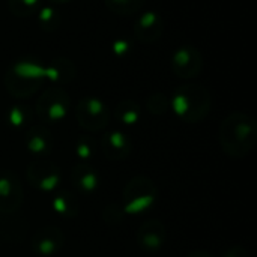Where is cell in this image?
I'll use <instances>...</instances> for the list:
<instances>
[{"label":"cell","mask_w":257,"mask_h":257,"mask_svg":"<svg viewBox=\"0 0 257 257\" xmlns=\"http://www.w3.org/2000/svg\"><path fill=\"white\" fill-rule=\"evenodd\" d=\"M45 80V65L35 57H21L5 74V87L14 96H30Z\"/></svg>","instance_id":"6da1fadb"},{"label":"cell","mask_w":257,"mask_h":257,"mask_svg":"<svg viewBox=\"0 0 257 257\" xmlns=\"http://www.w3.org/2000/svg\"><path fill=\"white\" fill-rule=\"evenodd\" d=\"M172 102L181 117L187 120H197L209 110L211 96L200 84H184L176 89Z\"/></svg>","instance_id":"7a4b0ae2"},{"label":"cell","mask_w":257,"mask_h":257,"mask_svg":"<svg viewBox=\"0 0 257 257\" xmlns=\"http://www.w3.org/2000/svg\"><path fill=\"white\" fill-rule=\"evenodd\" d=\"M172 71L176 77L190 80L197 77L203 69V56L199 48L191 44L178 47L170 59Z\"/></svg>","instance_id":"3957f363"},{"label":"cell","mask_w":257,"mask_h":257,"mask_svg":"<svg viewBox=\"0 0 257 257\" xmlns=\"http://www.w3.org/2000/svg\"><path fill=\"white\" fill-rule=\"evenodd\" d=\"M164 32V21L155 11L142 12L133 26V33L142 44H152L161 38Z\"/></svg>","instance_id":"277c9868"},{"label":"cell","mask_w":257,"mask_h":257,"mask_svg":"<svg viewBox=\"0 0 257 257\" xmlns=\"http://www.w3.org/2000/svg\"><path fill=\"white\" fill-rule=\"evenodd\" d=\"M77 117L83 126L96 130L105 125L108 117V110L101 99L87 96L80 101L77 107Z\"/></svg>","instance_id":"5b68a950"},{"label":"cell","mask_w":257,"mask_h":257,"mask_svg":"<svg viewBox=\"0 0 257 257\" xmlns=\"http://www.w3.org/2000/svg\"><path fill=\"white\" fill-rule=\"evenodd\" d=\"M69 105L68 93L59 87L48 89L44 92L38 101V113L45 119H59L62 117Z\"/></svg>","instance_id":"8992f818"},{"label":"cell","mask_w":257,"mask_h":257,"mask_svg":"<svg viewBox=\"0 0 257 257\" xmlns=\"http://www.w3.org/2000/svg\"><path fill=\"white\" fill-rule=\"evenodd\" d=\"M75 65L71 59L66 57H56L51 59L50 63L45 66V80H50L53 83L66 84L72 81L75 77Z\"/></svg>","instance_id":"52a82bcc"},{"label":"cell","mask_w":257,"mask_h":257,"mask_svg":"<svg viewBox=\"0 0 257 257\" xmlns=\"http://www.w3.org/2000/svg\"><path fill=\"white\" fill-rule=\"evenodd\" d=\"M36 18H38V24H39L41 30L47 32V33L57 30L60 26V21H62V15L54 5L41 6V9L36 12Z\"/></svg>","instance_id":"ba28073f"},{"label":"cell","mask_w":257,"mask_h":257,"mask_svg":"<svg viewBox=\"0 0 257 257\" xmlns=\"http://www.w3.org/2000/svg\"><path fill=\"white\" fill-rule=\"evenodd\" d=\"M146 0H104L105 6L117 15L139 14Z\"/></svg>","instance_id":"9c48e42d"},{"label":"cell","mask_w":257,"mask_h":257,"mask_svg":"<svg viewBox=\"0 0 257 257\" xmlns=\"http://www.w3.org/2000/svg\"><path fill=\"white\" fill-rule=\"evenodd\" d=\"M41 0H8V8L11 14L18 18L35 15L41 9Z\"/></svg>","instance_id":"30bf717a"},{"label":"cell","mask_w":257,"mask_h":257,"mask_svg":"<svg viewBox=\"0 0 257 257\" xmlns=\"http://www.w3.org/2000/svg\"><path fill=\"white\" fill-rule=\"evenodd\" d=\"M117 116L119 119H122L123 122H133L137 119L139 116V110L137 105L131 101H123L119 107H117Z\"/></svg>","instance_id":"8fae6325"},{"label":"cell","mask_w":257,"mask_h":257,"mask_svg":"<svg viewBox=\"0 0 257 257\" xmlns=\"http://www.w3.org/2000/svg\"><path fill=\"white\" fill-rule=\"evenodd\" d=\"M131 45L126 39H116L113 44H111V51L116 57H123L128 54Z\"/></svg>","instance_id":"7c38bea8"},{"label":"cell","mask_w":257,"mask_h":257,"mask_svg":"<svg viewBox=\"0 0 257 257\" xmlns=\"http://www.w3.org/2000/svg\"><path fill=\"white\" fill-rule=\"evenodd\" d=\"M53 5H60V3H68V2H71V0H50Z\"/></svg>","instance_id":"4fadbf2b"}]
</instances>
